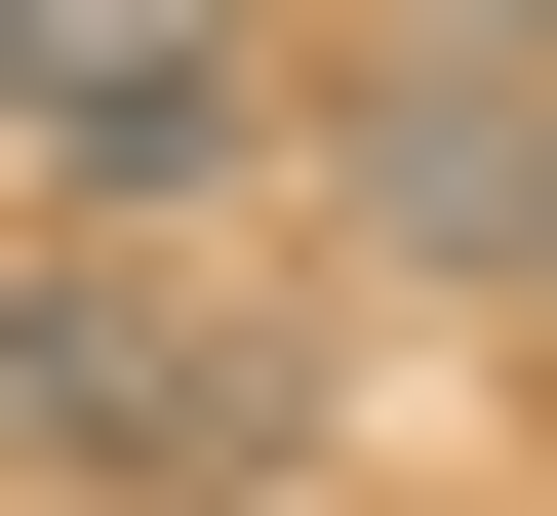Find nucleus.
Masks as SVG:
<instances>
[{
  "label": "nucleus",
  "mask_w": 557,
  "mask_h": 516,
  "mask_svg": "<svg viewBox=\"0 0 557 516\" xmlns=\"http://www.w3.org/2000/svg\"><path fill=\"white\" fill-rule=\"evenodd\" d=\"M319 199H359V278H438V318H557V40H359V80H319Z\"/></svg>",
  "instance_id": "nucleus-2"
},
{
  "label": "nucleus",
  "mask_w": 557,
  "mask_h": 516,
  "mask_svg": "<svg viewBox=\"0 0 557 516\" xmlns=\"http://www.w3.org/2000/svg\"><path fill=\"white\" fill-rule=\"evenodd\" d=\"M239 80H278V0H0L40 239H199V199H239Z\"/></svg>",
  "instance_id": "nucleus-3"
},
{
  "label": "nucleus",
  "mask_w": 557,
  "mask_h": 516,
  "mask_svg": "<svg viewBox=\"0 0 557 516\" xmlns=\"http://www.w3.org/2000/svg\"><path fill=\"white\" fill-rule=\"evenodd\" d=\"M319 437V318L239 239H40L0 278V516H278Z\"/></svg>",
  "instance_id": "nucleus-1"
},
{
  "label": "nucleus",
  "mask_w": 557,
  "mask_h": 516,
  "mask_svg": "<svg viewBox=\"0 0 557 516\" xmlns=\"http://www.w3.org/2000/svg\"><path fill=\"white\" fill-rule=\"evenodd\" d=\"M398 40H557V0H398Z\"/></svg>",
  "instance_id": "nucleus-4"
}]
</instances>
